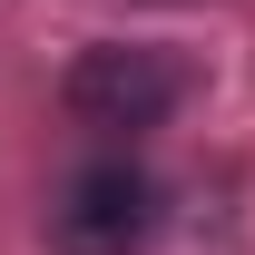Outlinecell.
<instances>
[{
	"instance_id": "obj_1",
	"label": "cell",
	"mask_w": 255,
	"mask_h": 255,
	"mask_svg": "<svg viewBox=\"0 0 255 255\" xmlns=\"http://www.w3.org/2000/svg\"><path fill=\"white\" fill-rule=\"evenodd\" d=\"M187 98V69L167 49H79L69 59V118L79 128H157Z\"/></svg>"
},
{
	"instance_id": "obj_2",
	"label": "cell",
	"mask_w": 255,
	"mask_h": 255,
	"mask_svg": "<svg viewBox=\"0 0 255 255\" xmlns=\"http://www.w3.org/2000/svg\"><path fill=\"white\" fill-rule=\"evenodd\" d=\"M157 226V187L137 167H79L59 187V246L69 255H128Z\"/></svg>"
}]
</instances>
